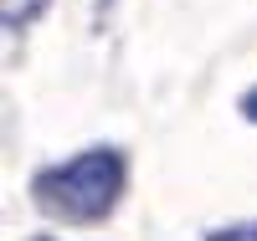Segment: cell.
Returning <instances> with one entry per match:
<instances>
[{
  "mask_svg": "<svg viewBox=\"0 0 257 241\" xmlns=\"http://www.w3.org/2000/svg\"><path fill=\"white\" fill-rule=\"evenodd\" d=\"M31 195L47 215H62L72 226L103 221L128 195V154H118V149H88V154H72L62 164H47V169H36Z\"/></svg>",
  "mask_w": 257,
  "mask_h": 241,
  "instance_id": "6da1fadb",
  "label": "cell"
},
{
  "mask_svg": "<svg viewBox=\"0 0 257 241\" xmlns=\"http://www.w3.org/2000/svg\"><path fill=\"white\" fill-rule=\"evenodd\" d=\"M237 113H242L247 123H257V82H252V87H247V93L237 98Z\"/></svg>",
  "mask_w": 257,
  "mask_h": 241,
  "instance_id": "7a4b0ae2",
  "label": "cell"
}]
</instances>
